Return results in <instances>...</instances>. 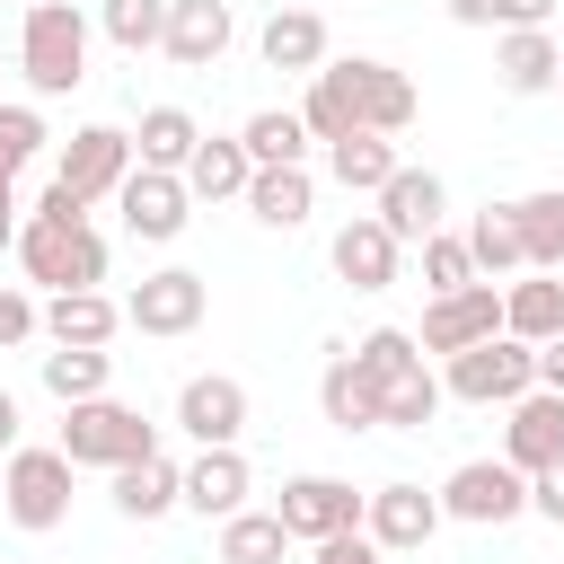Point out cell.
Here are the masks:
<instances>
[{
	"label": "cell",
	"instance_id": "6da1fadb",
	"mask_svg": "<svg viewBox=\"0 0 564 564\" xmlns=\"http://www.w3.org/2000/svg\"><path fill=\"white\" fill-rule=\"evenodd\" d=\"M18 70H26L35 97H70V88L88 79V9H79V0H26Z\"/></svg>",
	"mask_w": 564,
	"mask_h": 564
},
{
	"label": "cell",
	"instance_id": "7a4b0ae2",
	"mask_svg": "<svg viewBox=\"0 0 564 564\" xmlns=\"http://www.w3.org/2000/svg\"><path fill=\"white\" fill-rule=\"evenodd\" d=\"M9 256H18V264H26V282H44V291H97V282H106V238H97L88 220L26 212Z\"/></svg>",
	"mask_w": 564,
	"mask_h": 564
},
{
	"label": "cell",
	"instance_id": "3957f363",
	"mask_svg": "<svg viewBox=\"0 0 564 564\" xmlns=\"http://www.w3.org/2000/svg\"><path fill=\"white\" fill-rule=\"evenodd\" d=\"M70 467H123V458H141V449H159V423L141 414V405H123V397H79V405H62V441H53Z\"/></svg>",
	"mask_w": 564,
	"mask_h": 564
},
{
	"label": "cell",
	"instance_id": "277c9868",
	"mask_svg": "<svg viewBox=\"0 0 564 564\" xmlns=\"http://www.w3.org/2000/svg\"><path fill=\"white\" fill-rule=\"evenodd\" d=\"M70 476H79V467H70L53 441H44V449H26V441H18V449L0 458V520H9V529H26V538L62 529V520H70Z\"/></svg>",
	"mask_w": 564,
	"mask_h": 564
},
{
	"label": "cell",
	"instance_id": "5b68a950",
	"mask_svg": "<svg viewBox=\"0 0 564 564\" xmlns=\"http://www.w3.org/2000/svg\"><path fill=\"white\" fill-rule=\"evenodd\" d=\"M529 388H538V344H520V335H485L441 361V397H458V405H511Z\"/></svg>",
	"mask_w": 564,
	"mask_h": 564
},
{
	"label": "cell",
	"instance_id": "8992f818",
	"mask_svg": "<svg viewBox=\"0 0 564 564\" xmlns=\"http://www.w3.org/2000/svg\"><path fill=\"white\" fill-rule=\"evenodd\" d=\"M529 511V476L511 458H458L441 476V520H467V529H502Z\"/></svg>",
	"mask_w": 564,
	"mask_h": 564
},
{
	"label": "cell",
	"instance_id": "52a82bcc",
	"mask_svg": "<svg viewBox=\"0 0 564 564\" xmlns=\"http://www.w3.org/2000/svg\"><path fill=\"white\" fill-rule=\"evenodd\" d=\"M203 317H212V282H203L194 264H159V273H141L132 300H123V326H132V335H194Z\"/></svg>",
	"mask_w": 564,
	"mask_h": 564
},
{
	"label": "cell",
	"instance_id": "ba28073f",
	"mask_svg": "<svg viewBox=\"0 0 564 564\" xmlns=\"http://www.w3.org/2000/svg\"><path fill=\"white\" fill-rule=\"evenodd\" d=\"M123 176H132V132H123V123H79V132L62 141V159H53V185H62L70 203H106Z\"/></svg>",
	"mask_w": 564,
	"mask_h": 564
},
{
	"label": "cell",
	"instance_id": "9c48e42d",
	"mask_svg": "<svg viewBox=\"0 0 564 564\" xmlns=\"http://www.w3.org/2000/svg\"><path fill=\"white\" fill-rule=\"evenodd\" d=\"M485 335H502V282H458V291H432L423 300V326H414L423 352L449 361V352H467Z\"/></svg>",
	"mask_w": 564,
	"mask_h": 564
},
{
	"label": "cell",
	"instance_id": "30bf717a",
	"mask_svg": "<svg viewBox=\"0 0 564 564\" xmlns=\"http://www.w3.org/2000/svg\"><path fill=\"white\" fill-rule=\"evenodd\" d=\"M115 212H123V229H132L141 247H176L185 220H194V194H185L176 167H132V176L115 185Z\"/></svg>",
	"mask_w": 564,
	"mask_h": 564
},
{
	"label": "cell",
	"instance_id": "8fae6325",
	"mask_svg": "<svg viewBox=\"0 0 564 564\" xmlns=\"http://www.w3.org/2000/svg\"><path fill=\"white\" fill-rule=\"evenodd\" d=\"M273 520L291 529V546H317V538H335V529H361V494H352L344 476L308 467V476H282V502H273Z\"/></svg>",
	"mask_w": 564,
	"mask_h": 564
},
{
	"label": "cell",
	"instance_id": "7c38bea8",
	"mask_svg": "<svg viewBox=\"0 0 564 564\" xmlns=\"http://www.w3.org/2000/svg\"><path fill=\"white\" fill-rule=\"evenodd\" d=\"M361 538L370 546H388V555H414V546H432L441 538V494H423V485H370L361 494Z\"/></svg>",
	"mask_w": 564,
	"mask_h": 564
},
{
	"label": "cell",
	"instance_id": "4fadbf2b",
	"mask_svg": "<svg viewBox=\"0 0 564 564\" xmlns=\"http://www.w3.org/2000/svg\"><path fill=\"white\" fill-rule=\"evenodd\" d=\"M176 432H185L194 449H229V441L247 432V388H238L229 370H194V379L176 388Z\"/></svg>",
	"mask_w": 564,
	"mask_h": 564
},
{
	"label": "cell",
	"instance_id": "5bb4252c",
	"mask_svg": "<svg viewBox=\"0 0 564 564\" xmlns=\"http://www.w3.org/2000/svg\"><path fill=\"white\" fill-rule=\"evenodd\" d=\"M502 458H511L520 476H538V467L564 458V397H555V388H529V397L502 405Z\"/></svg>",
	"mask_w": 564,
	"mask_h": 564
},
{
	"label": "cell",
	"instance_id": "9a60e30c",
	"mask_svg": "<svg viewBox=\"0 0 564 564\" xmlns=\"http://www.w3.org/2000/svg\"><path fill=\"white\" fill-rule=\"evenodd\" d=\"M370 203H379L370 220H379L397 247H414V238H432V229H441V212H449V185H441L432 167H397V176H388Z\"/></svg>",
	"mask_w": 564,
	"mask_h": 564
},
{
	"label": "cell",
	"instance_id": "2e32d148",
	"mask_svg": "<svg viewBox=\"0 0 564 564\" xmlns=\"http://www.w3.org/2000/svg\"><path fill=\"white\" fill-rule=\"evenodd\" d=\"M352 62V88H361V132H414V115H423V97H414V79L397 70V62H379V53H344Z\"/></svg>",
	"mask_w": 564,
	"mask_h": 564
},
{
	"label": "cell",
	"instance_id": "e0dca14e",
	"mask_svg": "<svg viewBox=\"0 0 564 564\" xmlns=\"http://www.w3.org/2000/svg\"><path fill=\"white\" fill-rule=\"evenodd\" d=\"M115 511H123V520H167V511H185V458H167V449L123 458V467H115Z\"/></svg>",
	"mask_w": 564,
	"mask_h": 564
},
{
	"label": "cell",
	"instance_id": "ac0fdd59",
	"mask_svg": "<svg viewBox=\"0 0 564 564\" xmlns=\"http://www.w3.org/2000/svg\"><path fill=\"white\" fill-rule=\"evenodd\" d=\"M247 494H256V467H247V449H238V441H229V449H194V458H185V511L229 520V511H247Z\"/></svg>",
	"mask_w": 564,
	"mask_h": 564
},
{
	"label": "cell",
	"instance_id": "d6986e66",
	"mask_svg": "<svg viewBox=\"0 0 564 564\" xmlns=\"http://www.w3.org/2000/svg\"><path fill=\"white\" fill-rule=\"evenodd\" d=\"M229 0H167V35H159V53L176 62V70H212L220 53H229Z\"/></svg>",
	"mask_w": 564,
	"mask_h": 564
},
{
	"label": "cell",
	"instance_id": "ffe728a7",
	"mask_svg": "<svg viewBox=\"0 0 564 564\" xmlns=\"http://www.w3.org/2000/svg\"><path fill=\"white\" fill-rule=\"evenodd\" d=\"M555 70H564V44H555L546 26H502V35H494V79H502V97H546Z\"/></svg>",
	"mask_w": 564,
	"mask_h": 564
},
{
	"label": "cell",
	"instance_id": "44dd1931",
	"mask_svg": "<svg viewBox=\"0 0 564 564\" xmlns=\"http://www.w3.org/2000/svg\"><path fill=\"white\" fill-rule=\"evenodd\" d=\"M326 256H335V282H352V291H388V282H397V264H405V247H397L370 212H352V220L335 229V247H326Z\"/></svg>",
	"mask_w": 564,
	"mask_h": 564
},
{
	"label": "cell",
	"instance_id": "7402d4cb",
	"mask_svg": "<svg viewBox=\"0 0 564 564\" xmlns=\"http://www.w3.org/2000/svg\"><path fill=\"white\" fill-rule=\"evenodd\" d=\"M300 123H308V141H344V132H361V88H352V62H317L308 70V97H300Z\"/></svg>",
	"mask_w": 564,
	"mask_h": 564
},
{
	"label": "cell",
	"instance_id": "603a6c76",
	"mask_svg": "<svg viewBox=\"0 0 564 564\" xmlns=\"http://www.w3.org/2000/svg\"><path fill=\"white\" fill-rule=\"evenodd\" d=\"M176 176H185V194H194V203H238V194H247V176H256V159H247V141H238V132H203V141H194V159H185Z\"/></svg>",
	"mask_w": 564,
	"mask_h": 564
},
{
	"label": "cell",
	"instance_id": "cb8c5ba5",
	"mask_svg": "<svg viewBox=\"0 0 564 564\" xmlns=\"http://www.w3.org/2000/svg\"><path fill=\"white\" fill-rule=\"evenodd\" d=\"M35 326L53 344H115L123 335V300H106V291H44Z\"/></svg>",
	"mask_w": 564,
	"mask_h": 564
},
{
	"label": "cell",
	"instance_id": "d4e9b609",
	"mask_svg": "<svg viewBox=\"0 0 564 564\" xmlns=\"http://www.w3.org/2000/svg\"><path fill=\"white\" fill-rule=\"evenodd\" d=\"M502 335H520V344H546V335H564V273H520V282H502Z\"/></svg>",
	"mask_w": 564,
	"mask_h": 564
},
{
	"label": "cell",
	"instance_id": "484cf974",
	"mask_svg": "<svg viewBox=\"0 0 564 564\" xmlns=\"http://www.w3.org/2000/svg\"><path fill=\"white\" fill-rule=\"evenodd\" d=\"M238 203H247L264 229H308V212H317V176H308V167H256Z\"/></svg>",
	"mask_w": 564,
	"mask_h": 564
},
{
	"label": "cell",
	"instance_id": "4316f807",
	"mask_svg": "<svg viewBox=\"0 0 564 564\" xmlns=\"http://www.w3.org/2000/svg\"><path fill=\"white\" fill-rule=\"evenodd\" d=\"M317 414L352 441V432H379V388L352 370V352H335L326 370H317Z\"/></svg>",
	"mask_w": 564,
	"mask_h": 564
},
{
	"label": "cell",
	"instance_id": "83f0119b",
	"mask_svg": "<svg viewBox=\"0 0 564 564\" xmlns=\"http://www.w3.org/2000/svg\"><path fill=\"white\" fill-rule=\"evenodd\" d=\"M256 53H264V70H317L326 62V18L317 9H273Z\"/></svg>",
	"mask_w": 564,
	"mask_h": 564
},
{
	"label": "cell",
	"instance_id": "f1b7e54d",
	"mask_svg": "<svg viewBox=\"0 0 564 564\" xmlns=\"http://www.w3.org/2000/svg\"><path fill=\"white\" fill-rule=\"evenodd\" d=\"M397 167H405V159H397L388 132H344V141H326V176H335L344 194H379Z\"/></svg>",
	"mask_w": 564,
	"mask_h": 564
},
{
	"label": "cell",
	"instance_id": "f546056e",
	"mask_svg": "<svg viewBox=\"0 0 564 564\" xmlns=\"http://www.w3.org/2000/svg\"><path fill=\"white\" fill-rule=\"evenodd\" d=\"M467 264L485 273V282H502V273H529V256H520V220H511V203H485V212H467Z\"/></svg>",
	"mask_w": 564,
	"mask_h": 564
},
{
	"label": "cell",
	"instance_id": "4dcf8cb0",
	"mask_svg": "<svg viewBox=\"0 0 564 564\" xmlns=\"http://www.w3.org/2000/svg\"><path fill=\"white\" fill-rule=\"evenodd\" d=\"M194 141H203V123H194L185 106H141V123H132V167H185Z\"/></svg>",
	"mask_w": 564,
	"mask_h": 564
},
{
	"label": "cell",
	"instance_id": "1f68e13d",
	"mask_svg": "<svg viewBox=\"0 0 564 564\" xmlns=\"http://www.w3.org/2000/svg\"><path fill=\"white\" fill-rule=\"evenodd\" d=\"M511 220H520V256H529L538 273H564V185L520 194V203H511Z\"/></svg>",
	"mask_w": 564,
	"mask_h": 564
},
{
	"label": "cell",
	"instance_id": "d6a6232c",
	"mask_svg": "<svg viewBox=\"0 0 564 564\" xmlns=\"http://www.w3.org/2000/svg\"><path fill=\"white\" fill-rule=\"evenodd\" d=\"M238 141H247L256 167H308V123H300V106H264V115H247Z\"/></svg>",
	"mask_w": 564,
	"mask_h": 564
},
{
	"label": "cell",
	"instance_id": "836d02e7",
	"mask_svg": "<svg viewBox=\"0 0 564 564\" xmlns=\"http://www.w3.org/2000/svg\"><path fill=\"white\" fill-rule=\"evenodd\" d=\"M106 379H115V352L106 344H53L44 352V397H62V405L106 397Z\"/></svg>",
	"mask_w": 564,
	"mask_h": 564
},
{
	"label": "cell",
	"instance_id": "e575fe53",
	"mask_svg": "<svg viewBox=\"0 0 564 564\" xmlns=\"http://www.w3.org/2000/svg\"><path fill=\"white\" fill-rule=\"evenodd\" d=\"M282 555H291V529H282L273 511H229V520H220L212 564H282Z\"/></svg>",
	"mask_w": 564,
	"mask_h": 564
},
{
	"label": "cell",
	"instance_id": "d590c367",
	"mask_svg": "<svg viewBox=\"0 0 564 564\" xmlns=\"http://www.w3.org/2000/svg\"><path fill=\"white\" fill-rule=\"evenodd\" d=\"M432 414H441V379H432V361H414L405 379L379 388V432H432Z\"/></svg>",
	"mask_w": 564,
	"mask_h": 564
},
{
	"label": "cell",
	"instance_id": "8d00e7d4",
	"mask_svg": "<svg viewBox=\"0 0 564 564\" xmlns=\"http://www.w3.org/2000/svg\"><path fill=\"white\" fill-rule=\"evenodd\" d=\"M97 35H106L115 53H159L167 0H97Z\"/></svg>",
	"mask_w": 564,
	"mask_h": 564
},
{
	"label": "cell",
	"instance_id": "74e56055",
	"mask_svg": "<svg viewBox=\"0 0 564 564\" xmlns=\"http://www.w3.org/2000/svg\"><path fill=\"white\" fill-rule=\"evenodd\" d=\"M414 361H423V344H414L405 326H370V335L352 344V370H361L370 388H388V379H405Z\"/></svg>",
	"mask_w": 564,
	"mask_h": 564
},
{
	"label": "cell",
	"instance_id": "f35d334b",
	"mask_svg": "<svg viewBox=\"0 0 564 564\" xmlns=\"http://www.w3.org/2000/svg\"><path fill=\"white\" fill-rule=\"evenodd\" d=\"M423 247V291H458V282H485L476 264H467V238L458 229H432V238H414Z\"/></svg>",
	"mask_w": 564,
	"mask_h": 564
},
{
	"label": "cell",
	"instance_id": "ab89813d",
	"mask_svg": "<svg viewBox=\"0 0 564 564\" xmlns=\"http://www.w3.org/2000/svg\"><path fill=\"white\" fill-rule=\"evenodd\" d=\"M441 9H449L458 26H494V35H502V26H546V18H555V0H441Z\"/></svg>",
	"mask_w": 564,
	"mask_h": 564
},
{
	"label": "cell",
	"instance_id": "60d3db41",
	"mask_svg": "<svg viewBox=\"0 0 564 564\" xmlns=\"http://www.w3.org/2000/svg\"><path fill=\"white\" fill-rule=\"evenodd\" d=\"M44 141H53V132H44V115H35L26 97H18V106H0V176H18Z\"/></svg>",
	"mask_w": 564,
	"mask_h": 564
},
{
	"label": "cell",
	"instance_id": "b9f144b4",
	"mask_svg": "<svg viewBox=\"0 0 564 564\" xmlns=\"http://www.w3.org/2000/svg\"><path fill=\"white\" fill-rule=\"evenodd\" d=\"M26 335H44V326H35V300H26L18 282H0V352H18Z\"/></svg>",
	"mask_w": 564,
	"mask_h": 564
},
{
	"label": "cell",
	"instance_id": "7bdbcfd3",
	"mask_svg": "<svg viewBox=\"0 0 564 564\" xmlns=\"http://www.w3.org/2000/svg\"><path fill=\"white\" fill-rule=\"evenodd\" d=\"M308 564H388V546H370L361 529H335V538L308 546Z\"/></svg>",
	"mask_w": 564,
	"mask_h": 564
},
{
	"label": "cell",
	"instance_id": "ee69618b",
	"mask_svg": "<svg viewBox=\"0 0 564 564\" xmlns=\"http://www.w3.org/2000/svg\"><path fill=\"white\" fill-rule=\"evenodd\" d=\"M529 511H538V520H555V529H564V458H555V467H538V476H529Z\"/></svg>",
	"mask_w": 564,
	"mask_h": 564
},
{
	"label": "cell",
	"instance_id": "f6af8a7d",
	"mask_svg": "<svg viewBox=\"0 0 564 564\" xmlns=\"http://www.w3.org/2000/svg\"><path fill=\"white\" fill-rule=\"evenodd\" d=\"M538 388H555V397H564V335H546V344H538Z\"/></svg>",
	"mask_w": 564,
	"mask_h": 564
},
{
	"label": "cell",
	"instance_id": "bcb514c9",
	"mask_svg": "<svg viewBox=\"0 0 564 564\" xmlns=\"http://www.w3.org/2000/svg\"><path fill=\"white\" fill-rule=\"evenodd\" d=\"M18 247V176H0V256Z\"/></svg>",
	"mask_w": 564,
	"mask_h": 564
},
{
	"label": "cell",
	"instance_id": "7dc6e473",
	"mask_svg": "<svg viewBox=\"0 0 564 564\" xmlns=\"http://www.w3.org/2000/svg\"><path fill=\"white\" fill-rule=\"evenodd\" d=\"M9 449H18V397L0 388V458H9Z\"/></svg>",
	"mask_w": 564,
	"mask_h": 564
},
{
	"label": "cell",
	"instance_id": "c3c4849f",
	"mask_svg": "<svg viewBox=\"0 0 564 564\" xmlns=\"http://www.w3.org/2000/svg\"><path fill=\"white\" fill-rule=\"evenodd\" d=\"M555 88H564V70H555Z\"/></svg>",
	"mask_w": 564,
	"mask_h": 564
}]
</instances>
